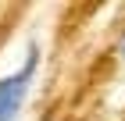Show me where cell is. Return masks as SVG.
Masks as SVG:
<instances>
[{
	"label": "cell",
	"instance_id": "cell-1",
	"mask_svg": "<svg viewBox=\"0 0 125 121\" xmlns=\"http://www.w3.org/2000/svg\"><path fill=\"white\" fill-rule=\"evenodd\" d=\"M36 71H39V47L29 43V54H25L21 68L11 71V75H0V121H18L21 107L29 100Z\"/></svg>",
	"mask_w": 125,
	"mask_h": 121
},
{
	"label": "cell",
	"instance_id": "cell-2",
	"mask_svg": "<svg viewBox=\"0 0 125 121\" xmlns=\"http://www.w3.org/2000/svg\"><path fill=\"white\" fill-rule=\"evenodd\" d=\"M118 54H122V61H125V36H122V43H118Z\"/></svg>",
	"mask_w": 125,
	"mask_h": 121
}]
</instances>
